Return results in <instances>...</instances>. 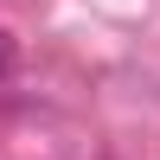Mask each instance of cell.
Wrapping results in <instances>:
<instances>
[{"label": "cell", "mask_w": 160, "mask_h": 160, "mask_svg": "<svg viewBox=\"0 0 160 160\" xmlns=\"http://www.w3.org/2000/svg\"><path fill=\"white\" fill-rule=\"evenodd\" d=\"M7 71H13V45L0 38V77H7Z\"/></svg>", "instance_id": "obj_1"}]
</instances>
